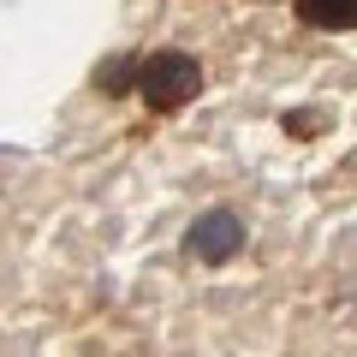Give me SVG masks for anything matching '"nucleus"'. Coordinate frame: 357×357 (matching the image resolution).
<instances>
[{"label":"nucleus","mask_w":357,"mask_h":357,"mask_svg":"<svg viewBox=\"0 0 357 357\" xmlns=\"http://www.w3.org/2000/svg\"><path fill=\"white\" fill-rule=\"evenodd\" d=\"M137 96H143L149 107L191 102V96H197V60H191V54H178V48L149 54V60L137 66Z\"/></svg>","instance_id":"1"},{"label":"nucleus","mask_w":357,"mask_h":357,"mask_svg":"<svg viewBox=\"0 0 357 357\" xmlns=\"http://www.w3.org/2000/svg\"><path fill=\"white\" fill-rule=\"evenodd\" d=\"M238 244H244V227L227 208H208V215L191 220V256H203V262H232Z\"/></svg>","instance_id":"2"},{"label":"nucleus","mask_w":357,"mask_h":357,"mask_svg":"<svg viewBox=\"0 0 357 357\" xmlns=\"http://www.w3.org/2000/svg\"><path fill=\"white\" fill-rule=\"evenodd\" d=\"M298 18L316 30H351L357 24V0H298Z\"/></svg>","instance_id":"3"}]
</instances>
